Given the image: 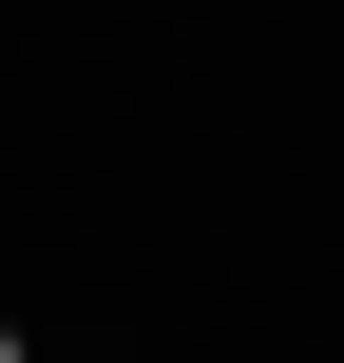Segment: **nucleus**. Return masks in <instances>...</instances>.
Instances as JSON below:
<instances>
[{
  "mask_svg": "<svg viewBox=\"0 0 344 363\" xmlns=\"http://www.w3.org/2000/svg\"><path fill=\"white\" fill-rule=\"evenodd\" d=\"M0 363H19V325H0Z\"/></svg>",
  "mask_w": 344,
  "mask_h": 363,
  "instance_id": "obj_1",
  "label": "nucleus"
}]
</instances>
